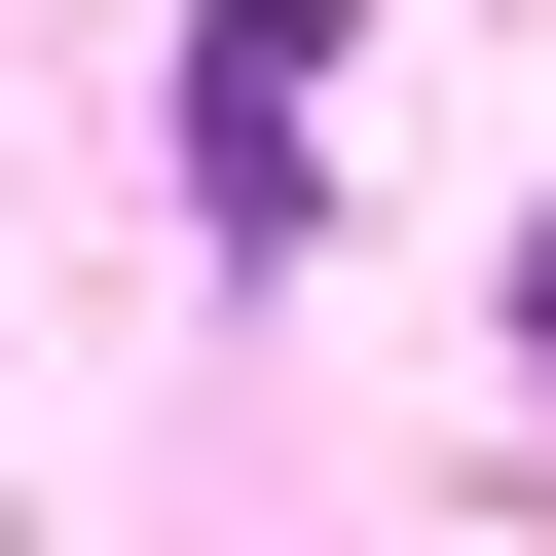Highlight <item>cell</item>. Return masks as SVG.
I'll return each instance as SVG.
<instances>
[{"instance_id": "obj_2", "label": "cell", "mask_w": 556, "mask_h": 556, "mask_svg": "<svg viewBox=\"0 0 556 556\" xmlns=\"http://www.w3.org/2000/svg\"><path fill=\"white\" fill-rule=\"evenodd\" d=\"M519 371H556V223H519Z\"/></svg>"}, {"instance_id": "obj_1", "label": "cell", "mask_w": 556, "mask_h": 556, "mask_svg": "<svg viewBox=\"0 0 556 556\" xmlns=\"http://www.w3.org/2000/svg\"><path fill=\"white\" fill-rule=\"evenodd\" d=\"M186 186H223V223L334 186V0H223V38H186Z\"/></svg>"}]
</instances>
